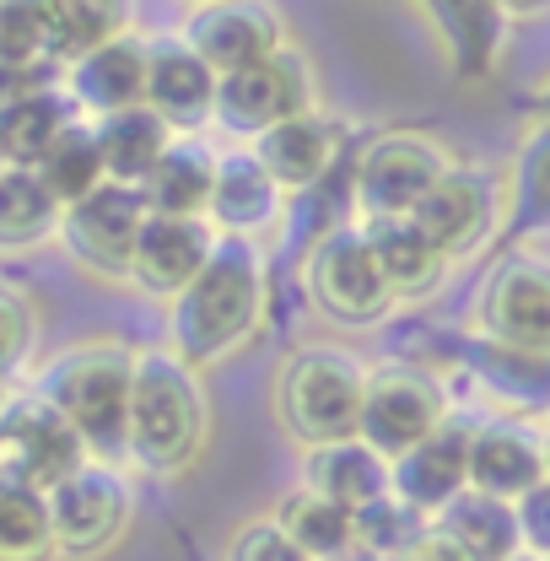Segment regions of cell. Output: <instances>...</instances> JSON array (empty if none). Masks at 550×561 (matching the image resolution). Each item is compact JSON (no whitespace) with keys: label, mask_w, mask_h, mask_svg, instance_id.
<instances>
[{"label":"cell","mask_w":550,"mask_h":561,"mask_svg":"<svg viewBox=\"0 0 550 561\" xmlns=\"http://www.w3.org/2000/svg\"><path fill=\"white\" fill-rule=\"evenodd\" d=\"M540 448H546V481H550V432L540 437Z\"/></svg>","instance_id":"obj_45"},{"label":"cell","mask_w":550,"mask_h":561,"mask_svg":"<svg viewBox=\"0 0 550 561\" xmlns=\"http://www.w3.org/2000/svg\"><path fill=\"white\" fill-rule=\"evenodd\" d=\"M227 561H308V557L280 535V524H275V518H254V524H243V529L232 535Z\"/></svg>","instance_id":"obj_39"},{"label":"cell","mask_w":550,"mask_h":561,"mask_svg":"<svg viewBox=\"0 0 550 561\" xmlns=\"http://www.w3.org/2000/svg\"><path fill=\"white\" fill-rule=\"evenodd\" d=\"M302 286L313 297V308L335 324L351 330H373L394 313V297L378 276V260L367 249V232L362 221H345L335 232L313 238L308 254H302Z\"/></svg>","instance_id":"obj_6"},{"label":"cell","mask_w":550,"mask_h":561,"mask_svg":"<svg viewBox=\"0 0 550 561\" xmlns=\"http://www.w3.org/2000/svg\"><path fill=\"white\" fill-rule=\"evenodd\" d=\"M0 561H55V529L44 491L0 476Z\"/></svg>","instance_id":"obj_35"},{"label":"cell","mask_w":550,"mask_h":561,"mask_svg":"<svg viewBox=\"0 0 550 561\" xmlns=\"http://www.w3.org/2000/svg\"><path fill=\"white\" fill-rule=\"evenodd\" d=\"M459 168V157L426 130H383L351 157V210L356 221H394L411 216L426 190Z\"/></svg>","instance_id":"obj_5"},{"label":"cell","mask_w":550,"mask_h":561,"mask_svg":"<svg viewBox=\"0 0 550 561\" xmlns=\"http://www.w3.org/2000/svg\"><path fill=\"white\" fill-rule=\"evenodd\" d=\"M210 249H216V232H210L206 216H146L136 238V254H130V280L151 297H179L190 280L206 271Z\"/></svg>","instance_id":"obj_18"},{"label":"cell","mask_w":550,"mask_h":561,"mask_svg":"<svg viewBox=\"0 0 550 561\" xmlns=\"http://www.w3.org/2000/svg\"><path fill=\"white\" fill-rule=\"evenodd\" d=\"M345 561H373V557H356V551H351V557H345Z\"/></svg>","instance_id":"obj_47"},{"label":"cell","mask_w":550,"mask_h":561,"mask_svg":"<svg viewBox=\"0 0 550 561\" xmlns=\"http://www.w3.org/2000/svg\"><path fill=\"white\" fill-rule=\"evenodd\" d=\"M400 561H465V557H459V551H454V546H448V540H443L432 524H426V529H421V540H415V546Z\"/></svg>","instance_id":"obj_42"},{"label":"cell","mask_w":550,"mask_h":561,"mask_svg":"<svg viewBox=\"0 0 550 561\" xmlns=\"http://www.w3.org/2000/svg\"><path fill=\"white\" fill-rule=\"evenodd\" d=\"M271 518L280 524V535H286L308 561H345L356 551V540H351V513L335 507L330 496L308 491V486L286 491V496L275 502Z\"/></svg>","instance_id":"obj_31"},{"label":"cell","mask_w":550,"mask_h":561,"mask_svg":"<svg viewBox=\"0 0 550 561\" xmlns=\"http://www.w3.org/2000/svg\"><path fill=\"white\" fill-rule=\"evenodd\" d=\"M302 486L330 496L345 513H362V507H373V502L389 496V459L373 454L362 437H341V443L308 448V459H302Z\"/></svg>","instance_id":"obj_22"},{"label":"cell","mask_w":550,"mask_h":561,"mask_svg":"<svg viewBox=\"0 0 550 561\" xmlns=\"http://www.w3.org/2000/svg\"><path fill=\"white\" fill-rule=\"evenodd\" d=\"M513 513H518V540H524V551L550 561V481H540L529 496H518Z\"/></svg>","instance_id":"obj_40"},{"label":"cell","mask_w":550,"mask_h":561,"mask_svg":"<svg viewBox=\"0 0 550 561\" xmlns=\"http://www.w3.org/2000/svg\"><path fill=\"white\" fill-rule=\"evenodd\" d=\"M60 232V201L38 184L33 168L0 173V254H33L55 243Z\"/></svg>","instance_id":"obj_30"},{"label":"cell","mask_w":550,"mask_h":561,"mask_svg":"<svg viewBox=\"0 0 550 561\" xmlns=\"http://www.w3.org/2000/svg\"><path fill=\"white\" fill-rule=\"evenodd\" d=\"M44 502H49L55 557H70V561L108 557L125 540L130 513H136V491H130V481L108 459H87L55 491H44Z\"/></svg>","instance_id":"obj_7"},{"label":"cell","mask_w":550,"mask_h":561,"mask_svg":"<svg viewBox=\"0 0 550 561\" xmlns=\"http://www.w3.org/2000/svg\"><path fill=\"white\" fill-rule=\"evenodd\" d=\"M60 87L81 119H108L146 103V38L125 33L60 66Z\"/></svg>","instance_id":"obj_16"},{"label":"cell","mask_w":550,"mask_h":561,"mask_svg":"<svg viewBox=\"0 0 550 561\" xmlns=\"http://www.w3.org/2000/svg\"><path fill=\"white\" fill-rule=\"evenodd\" d=\"M454 551L465 561H507L524 551L518 540V513L513 502H496V496H481V491H459L448 507H437L426 518Z\"/></svg>","instance_id":"obj_24"},{"label":"cell","mask_w":550,"mask_h":561,"mask_svg":"<svg viewBox=\"0 0 550 561\" xmlns=\"http://www.w3.org/2000/svg\"><path fill=\"white\" fill-rule=\"evenodd\" d=\"M92 136H98V151H103L108 184H130V190H140L151 179V168L173 146V130L146 103L125 108V114H108V119H92Z\"/></svg>","instance_id":"obj_29"},{"label":"cell","mask_w":550,"mask_h":561,"mask_svg":"<svg viewBox=\"0 0 550 561\" xmlns=\"http://www.w3.org/2000/svg\"><path fill=\"white\" fill-rule=\"evenodd\" d=\"M535 108H540V125H550V81L540 87V98H535Z\"/></svg>","instance_id":"obj_44"},{"label":"cell","mask_w":550,"mask_h":561,"mask_svg":"<svg viewBox=\"0 0 550 561\" xmlns=\"http://www.w3.org/2000/svg\"><path fill=\"white\" fill-rule=\"evenodd\" d=\"M33 173H38V184L60 201V210L76 206V201H87L92 190H103L108 173H103V151H98V136H92V119H76L66 136L38 157Z\"/></svg>","instance_id":"obj_34"},{"label":"cell","mask_w":550,"mask_h":561,"mask_svg":"<svg viewBox=\"0 0 550 561\" xmlns=\"http://www.w3.org/2000/svg\"><path fill=\"white\" fill-rule=\"evenodd\" d=\"M507 561H540V557H529V551H518V557H507Z\"/></svg>","instance_id":"obj_46"},{"label":"cell","mask_w":550,"mask_h":561,"mask_svg":"<svg viewBox=\"0 0 550 561\" xmlns=\"http://www.w3.org/2000/svg\"><path fill=\"white\" fill-rule=\"evenodd\" d=\"M426 518L411 513L394 491L362 513H351V540H356V557H373V561H400L421 540Z\"/></svg>","instance_id":"obj_36"},{"label":"cell","mask_w":550,"mask_h":561,"mask_svg":"<svg viewBox=\"0 0 550 561\" xmlns=\"http://www.w3.org/2000/svg\"><path fill=\"white\" fill-rule=\"evenodd\" d=\"M465 486H470V426L454 416L415 448H405L400 459H389V491L421 518L448 507Z\"/></svg>","instance_id":"obj_17"},{"label":"cell","mask_w":550,"mask_h":561,"mask_svg":"<svg viewBox=\"0 0 550 561\" xmlns=\"http://www.w3.org/2000/svg\"><path fill=\"white\" fill-rule=\"evenodd\" d=\"M367 362L345 346H302L275 373V416L302 448H324L356 437Z\"/></svg>","instance_id":"obj_4"},{"label":"cell","mask_w":550,"mask_h":561,"mask_svg":"<svg viewBox=\"0 0 550 561\" xmlns=\"http://www.w3.org/2000/svg\"><path fill=\"white\" fill-rule=\"evenodd\" d=\"M179 44L210 76H232V70L260 66L275 49H286V22L271 0H200V5H190Z\"/></svg>","instance_id":"obj_13"},{"label":"cell","mask_w":550,"mask_h":561,"mask_svg":"<svg viewBox=\"0 0 550 561\" xmlns=\"http://www.w3.org/2000/svg\"><path fill=\"white\" fill-rule=\"evenodd\" d=\"M405 221H411L448 265H459V260L481 254L485 243L502 232V190H496L491 173L459 162V168H448V173L426 190V201H421Z\"/></svg>","instance_id":"obj_11"},{"label":"cell","mask_w":550,"mask_h":561,"mask_svg":"<svg viewBox=\"0 0 550 561\" xmlns=\"http://www.w3.org/2000/svg\"><path fill=\"white\" fill-rule=\"evenodd\" d=\"M319 108V81L302 49H275L271 60L243 66L232 76H216V103H210V125H221L227 136H265L271 125Z\"/></svg>","instance_id":"obj_8"},{"label":"cell","mask_w":550,"mask_h":561,"mask_svg":"<svg viewBox=\"0 0 550 561\" xmlns=\"http://www.w3.org/2000/svg\"><path fill=\"white\" fill-rule=\"evenodd\" d=\"M443 421H448V389H443V378H432V373H421V367H405V362H378V367H367L356 437H362L373 454L400 459L421 437H432Z\"/></svg>","instance_id":"obj_9"},{"label":"cell","mask_w":550,"mask_h":561,"mask_svg":"<svg viewBox=\"0 0 550 561\" xmlns=\"http://www.w3.org/2000/svg\"><path fill=\"white\" fill-rule=\"evenodd\" d=\"M491 400L513 411H550V356L518 346H496L485 335H465V367Z\"/></svg>","instance_id":"obj_25"},{"label":"cell","mask_w":550,"mask_h":561,"mask_svg":"<svg viewBox=\"0 0 550 561\" xmlns=\"http://www.w3.org/2000/svg\"><path fill=\"white\" fill-rule=\"evenodd\" d=\"M130 367H136V351L114 346V341H87V346L60 351L38 373L33 394H44L70 421V432L81 437V448L92 459H114V454H125Z\"/></svg>","instance_id":"obj_3"},{"label":"cell","mask_w":550,"mask_h":561,"mask_svg":"<svg viewBox=\"0 0 550 561\" xmlns=\"http://www.w3.org/2000/svg\"><path fill=\"white\" fill-rule=\"evenodd\" d=\"M550 227V125H535L518 140L513 157V179L502 195V232L507 238H529Z\"/></svg>","instance_id":"obj_32"},{"label":"cell","mask_w":550,"mask_h":561,"mask_svg":"<svg viewBox=\"0 0 550 561\" xmlns=\"http://www.w3.org/2000/svg\"><path fill=\"white\" fill-rule=\"evenodd\" d=\"M448 60L459 76H485L502 55V38H507V16L491 5V0H421Z\"/></svg>","instance_id":"obj_27"},{"label":"cell","mask_w":550,"mask_h":561,"mask_svg":"<svg viewBox=\"0 0 550 561\" xmlns=\"http://www.w3.org/2000/svg\"><path fill=\"white\" fill-rule=\"evenodd\" d=\"M76 119L81 114H76V103L66 98L60 81L5 103L0 108V157H5V168H38V157L66 136Z\"/></svg>","instance_id":"obj_26"},{"label":"cell","mask_w":550,"mask_h":561,"mask_svg":"<svg viewBox=\"0 0 550 561\" xmlns=\"http://www.w3.org/2000/svg\"><path fill=\"white\" fill-rule=\"evenodd\" d=\"M195 5H200V0H195Z\"/></svg>","instance_id":"obj_49"},{"label":"cell","mask_w":550,"mask_h":561,"mask_svg":"<svg viewBox=\"0 0 550 561\" xmlns=\"http://www.w3.org/2000/svg\"><path fill=\"white\" fill-rule=\"evenodd\" d=\"M146 195L130 184H103L87 201L60 210V232L55 243H66V254L103 280H130V254H136L140 221H146Z\"/></svg>","instance_id":"obj_12"},{"label":"cell","mask_w":550,"mask_h":561,"mask_svg":"<svg viewBox=\"0 0 550 561\" xmlns=\"http://www.w3.org/2000/svg\"><path fill=\"white\" fill-rule=\"evenodd\" d=\"M210 179H216V151L200 136H173L162 162L151 168V179L140 184L146 210H157V216H206Z\"/></svg>","instance_id":"obj_28"},{"label":"cell","mask_w":550,"mask_h":561,"mask_svg":"<svg viewBox=\"0 0 550 561\" xmlns=\"http://www.w3.org/2000/svg\"><path fill=\"white\" fill-rule=\"evenodd\" d=\"M49 81H60V66H0V108L49 87Z\"/></svg>","instance_id":"obj_41"},{"label":"cell","mask_w":550,"mask_h":561,"mask_svg":"<svg viewBox=\"0 0 550 561\" xmlns=\"http://www.w3.org/2000/svg\"><path fill=\"white\" fill-rule=\"evenodd\" d=\"M271 313V265L249 238H216L206 271L168 302V351L184 367H216L249 346Z\"/></svg>","instance_id":"obj_1"},{"label":"cell","mask_w":550,"mask_h":561,"mask_svg":"<svg viewBox=\"0 0 550 561\" xmlns=\"http://www.w3.org/2000/svg\"><path fill=\"white\" fill-rule=\"evenodd\" d=\"M502 16H535V11H546L550 0H491Z\"/></svg>","instance_id":"obj_43"},{"label":"cell","mask_w":550,"mask_h":561,"mask_svg":"<svg viewBox=\"0 0 550 561\" xmlns=\"http://www.w3.org/2000/svg\"><path fill=\"white\" fill-rule=\"evenodd\" d=\"M216 76L179 38H146V108L173 136H200L210 125Z\"/></svg>","instance_id":"obj_21"},{"label":"cell","mask_w":550,"mask_h":561,"mask_svg":"<svg viewBox=\"0 0 550 561\" xmlns=\"http://www.w3.org/2000/svg\"><path fill=\"white\" fill-rule=\"evenodd\" d=\"M475 319H481L475 335H485V341L550 356V260H540V254L496 260V271L481 286Z\"/></svg>","instance_id":"obj_14"},{"label":"cell","mask_w":550,"mask_h":561,"mask_svg":"<svg viewBox=\"0 0 550 561\" xmlns=\"http://www.w3.org/2000/svg\"><path fill=\"white\" fill-rule=\"evenodd\" d=\"M66 55L55 0H0V66H66Z\"/></svg>","instance_id":"obj_33"},{"label":"cell","mask_w":550,"mask_h":561,"mask_svg":"<svg viewBox=\"0 0 550 561\" xmlns=\"http://www.w3.org/2000/svg\"><path fill=\"white\" fill-rule=\"evenodd\" d=\"M362 232H367V249H373L378 276H383L394 302H421V297L443 291V280H448L454 265L415 232L405 216H394V221H362Z\"/></svg>","instance_id":"obj_23"},{"label":"cell","mask_w":550,"mask_h":561,"mask_svg":"<svg viewBox=\"0 0 550 561\" xmlns=\"http://www.w3.org/2000/svg\"><path fill=\"white\" fill-rule=\"evenodd\" d=\"M210 432L200 373L184 367L168 346L136 351L130 405H125V454L151 476H179L200 459Z\"/></svg>","instance_id":"obj_2"},{"label":"cell","mask_w":550,"mask_h":561,"mask_svg":"<svg viewBox=\"0 0 550 561\" xmlns=\"http://www.w3.org/2000/svg\"><path fill=\"white\" fill-rule=\"evenodd\" d=\"M55 5H60V22H66V60L108 44V38L136 33V0H55Z\"/></svg>","instance_id":"obj_37"},{"label":"cell","mask_w":550,"mask_h":561,"mask_svg":"<svg viewBox=\"0 0 550 561\" xmlns=\"http://www.w3.org/2000/svg\"><path fill=\"white\" fill-rule=\"evenodd\" d=\"M286 195L271 184V173L254 162V151H216V179H210V206L206 221L216 238H260L280 227Z\"/></svg>","instance_id":"obj_20"},{"label":"cell","mask_w":550,"mask_h":561,"mask_svg":"<svg viewBox=\"0 0 550 561\" xmlns=\"http://www.w3.org/2000/svg\"><path fill=\"white\" fill-rule=\"evenodd\" d=\"M249 151H254V162L271 173L275 190L291 201V195L313 190L319 179H330V173L341 168L345 125L335 114H324V108H308V114H291V119L271 125L265 136H254Z\"/></svg>","instance_id":"obj_15"},{"label":"cell","mask_w":550,"mask_h":561,"mask_svg":"<svg viewBox=\"0 0 550 561\" xmlns=\"http://www.w3.org/2000/svg\"><path fill=\"white\" fill-rule=\"evenodd\" d=\"M92 454L70 432V421L44 394H11L0 400V476L16 486L55 491L70 470H81Z\"/></svg>","instance_id":"obj_10"},{"label":"cell","mask_w":550,"mask_h":561,"mask_svg":"<svg viewBox=\"0 0 550 561\" xmlns=\"http://www.w3.org/2000/svg\"><path fill=\"white\" fill-rule=\"evenodd\" d=\"M0 173H5V157H0Z\"/></svg>","instance_id":"obj_48"},{"label":"cell","mask_w":550,"mask_h":561,"mask_svg":"<svg viewBox=\"0 0 550 561\" xmlns=\"http://www.w3.org/2000/svg\"><path fill=\"white\" fill-rule=\"evenodd\" d=\"M546 481V448L529 421L496 416L470 426V491L518 502Z\"/></svg>","instance_id":"obj_19"},{"label":"cell","mask_w":550,"mask_h":561,"mask_svg":"<svg viewBox=\"0 0 550 561\" xmlns=\"http://www.w3.org/2000/svg\"><path fill=\"white\" fill-rule=\"evenodd\" d=\"M33 341H38V313H33V302H27L16 286L0 280V383L27 367Z\"/></svg>","instance_id":"obj_38"}]
</instances>
